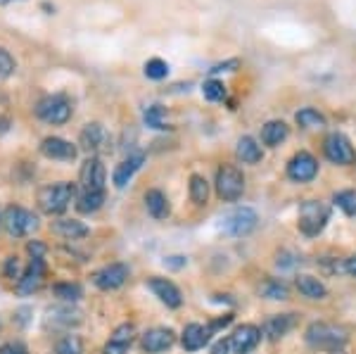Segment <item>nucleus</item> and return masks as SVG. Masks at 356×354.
Segmentation results:
<instances>
[{"label":"nucleus","instance_id":"f257e3e1","mask_svg":"<svg viewBox=\"0 0 356 354\" xmlns=\"http://www.w3.org/2000/svg\"><path fill=\"white\" fill-rule=\"evenodd\" d=\"M74 200H76V186L69 184V181L50 184L38 191V207L50 216L67 212V207L74 202Z\"/></svg>","mask_w":356,"mask_h":354},{"label":"nucleus","instance_id":"f03ea898","mask_svg":"<svg viewBox=\"0 0 356 354\" xmlns=\"http://www.w3.org/2000/svg\"><path fill=\"white\" fill-rule=\"evenodd\" d=\"M307 342L314 350L335 352V350H342L344 342H347V330L342 326H335V323L316 321L307 328Z\"/></svg>","mask_w":356,"mask_h":354},{"label":"nucleus","instance_id":"7ed1b4c3","mask_svg":"<svg viewBox=\"0 0 356 354\" xmlns=\"http://www.w3.org/2000/svg\"><path fill=\"white\" fill-rule=\"evenodd\" d=\"M330 219V207L321 200H307L300 207V231L307 238L318 236Z\"/></svg>","mask_w":356,"mask_h":354},{"label":"nucleus","instance_id":"20e7f679","mask_svg":"<svg viewBox=\"0 0 356 354\" xmlns=\"http://www.w3.org/2000/svg\"><path fill=\"white\" fill-rule=\"evenodd\" d=\"M3 226L13 238H24L38 228V216L24 207H8L3 212Z\"/></svg>","mask_w":356,"mask_h":354},{"label":"nucleus","instance_id":"39448f33","mask_svg":"<svg viewBox=\"0 0 356 354\" xmlns=\"http://www.w3.org/2000/svg\"><path fill=\"white\" fill-rule=\"evenodd\" d=\"M36 114L48 124H67L69 117H72V102H69L67 95L57 93V95H45V98L38 102L36 107Z\"/></svg>","mask_w":356,"mask_h":354},{"label":"nucleus","instance_id":"423d86ee","mask_svg":"<svg viewBox=\"0 0 356 354\" xmlns=\"http://www.w3.org/2000/svg\"><path fill=\"white\" fill-rule=\"evenodd\" d=\"M245 191V179L240 174V169L231 167V164H223L216 171V193H219L221 200L226 202H235Z\"/></svg>","mask_w":356,"mask_h":354},{"label":"nucleus","instance_id":"0eeeda50","mask_svg":"<svg viewBox=\"0 0 356 354\" xmlns=\"http://www.w3.org/2000/svg\"><path fill=\"white\" fill-rule=\"evenodd\" d=\"M107 171L105 164L97 157H88L79 174V184H81V193H105Z\"/></svg>","mask_w":356,"mask_h":354},{"label":"nucleus","instance_id":"6e6552de","mask_svg":"<svg viewBox=\"0 0 356 354\" xmlns=\"http://www.w3.org/2000/svg\"><path fill=\"white\" fill-rule=\"evenodd\" d=\"M323 152L325 157L330 159L332 164H352L354 162V147H352V140L347 138L344 134L340 131H335V134H328L323 140Z\"/></svg>","mask_w":356,"mask_h":354},{"label":"nucleus","instance_id":"1a4fd4ad","mask_svg":"<svg viewBox=\"0 0 356 354\" xmlns=\"http://www.w3.org/2000/svg\"><path fill=\"white\" fill-rule=\"evenodd\" d=\"M316 174H318V162H316L312 152L302 150L288 162V176L297 184H309V181L316 179Z\"/></svg>","mask_w":356,"mask_h":354},{"label":"nucleus","instance_id":"9d476101","mask_svg":"<svg viewBox=\"0 0 356 354\" xmlns=\"http://www.w3.org/2000/svg\"><path fill=\"white\" fill-rule=\"evenodd\" d=\"M126 278H129V266L122 264V262H114V264H107V266H102L100 271H95L93 273V283H95V288H100V290H117V288H122V285L126 283Z\"/></svg>","mask_w":356,"mask_h":354},{"label":"nucleus","instance_id":"9b49d317","mask_svg":"<svg viewBox=\"0 0 356 354\" xmlns=\"http://www.w3.org/2000/svg\"><path fill=\"white\" fill-rule=\"evenodd\" d=\"M45 259H31L26 266V271L22 273V278L17 281V293L19 295H33L45 281Z\"/></svg>","mask_w":356,"mask_h":354},{"label":"nucleus","instance_id":"f8f14e48","mask_svg":"<svg viewBox=\"0 0 356 354\" xmlns=\"http://www.w3.org/2000/svg\"><path fill=\"white\" fill-rule=\"evenodd\" d=\"M257 212L250 207H238L226 216V231L231 236H247L257 228Z\"/></svg>","mask_w":356,"mask_h":354},{"label":"nucleus","instance_id":"ddd939ff","mask_svg":"<svg viewBox=\"0 0 356 354\" xmlns=\"http://www.w3.org/2000/svg\"><path fill=\"white\" fill-rule=\"evenodd\" d=\"M41 152L48 159H60V162H74L79 155V147L74 143L65 138H57V136H48L41 143Z\"/></svg>","mask_w":356,"mask_h":354},{"label":"nucleus","instance_id":"4468645a","mask_svg":"<svg viewBox=\"0 0 356 354\" xmlns=\"http://www.w3.org/2000/svg\"><path fill=\"white\" fill-rule=\"evenodd\" d=\"M174 342H176V335L171 328H150L147 333H143L140 347H143V352H147V354H159V352L169 350Z\"/></svg>","mask_w":356,"mask_h":354},{"label":"nucleus","instance_id":"2eb2a0df","mask_svg":"<svg viewBox=\"0 0 356 354\" xmlns=\"http://www.w3.org/2000/svg\"><path fill=\"white\" fill-rule=\"evenodd\" d=\"M259 340H261V330L252 326V323H245V326L235 328V333L231 335V350L235 354H250L259 345Z\"/></svg>","mask_w":356,"mask_h":354},{"label":"nucleus","instance_id":"dca6fc26","mask_svg":"<svg viewBox=\"0 0 356 354\" xmlns=\"http://www.w3.org/2000/svg\"><path fill=\"white\" fill-rule=\"evenodd\" d=\"M134 338H136L134 323H122V326L114 328L107 345L102 347V354H126L131 350V345H134Z\"/></svg>","mask_w":356,"mask_h":354},{"label":"nucleus","instance_id":"f3484780","mask_svg":"<svg viewBox=\"0 0 356 354\" xmlns=\"http://www.w3.org/2000/svg\"><path fill=\"white\" fill-rule=\"evenodd\" d=\"M147 285H150L152 293L157 295V298L162 300L164 305L169 307V309H178V307L183 305L181 290H178L171 281H166V278H157V276H154V278H150V281H147Z\"/></svg>","mask_w":356,"mask_h":354},{"label":"nucleus","instance_id":"a211bd4d","mask_svg":"<svg viewBox=\"0 0 356 354\" xmlns=\"http://www.w3.org/2000/svg\"><path fill=\"white\" fill-rule=\"evenodd\" d=\"M48 326L53 328H72L81 323V312L74 309L72 305H62V307H53L48 309V316H45Z\"/></svg>","mask_w":356,"mask_h":354},{"label":"nucleus","instance_id":"6ab92c4d","mask_svg":"<svg viewBox=\"0 0 356 354\" xmlns=\"http://www.w3.org/2000/svg\"><path fill=\"white\" fill-rule=\"evenodd\" d=\"M211 338V330L209 326H200V323H191V326H186L181 335V342H183V350L186 352H197L202 350V347L209 342Z\"/></svg>","mask_w":356,"mask_h":354},{"label":"nucleus","instance_id":"aec40b11","mask_svg":"<svg viewBox=\"0 0 356 354\" xmlns=\"http://www.w3.org/2000/svg\"><path fill=\"white\" fill-rule=\"evenodd\" d=\"M143 162H145V155H143V152H136V155H129V157H126L124 162L119 164L117 169H114V174H112L114 186H117V188H124L131 179H134L136 171L143 167Z\"/></svg>","mask_w":356,"mask_h":354},{"label":"nucleus","instance_id":"412c9836","mask_svg":"<svg viewBox=\"0 0 356 354\" xmlns=\"http://www.w3.org/2000/svg\"><path fill=\"white\" fill-rule=\"evenodd\" d=\"M297 323V316L295 314H275L266 321V326H264V335H266L268 340H278L283 338V335H288L292 328H295Z\"/></svg>","mask_w":356,"mask_h":354},{"label":"nucleus","instance_id":"4be33fe9","mask_svg":"<svg viewBox=\"0 0 356 354\" xmlns=\"http://www.w3.org/2000/svg\"><path fill=\"white\" fill-rule=\"evenodd\" d=\"M50 231L55 233V236L65 238V241H76V238H86L88 236V226L81 224V221L76 219H60V221H53L50 224Z\"/></svg>","mask_w":356,"mask_h":354},{"label":"nucleus","instance_id":"5701e85b","mask_svg":"<svg viewBox=\"0 0 356 354\" xmlns=\"http://www.w3.org/2000/svg\"><path fill=\"white\" fill-rule=\"evenodd\" d=\"M102 143H105V129H102V124H86V129L81 131V136H79V145L83 147L86 152H95L102 147Z\"/></svg>","mask_w":356,"mask_h":354},{"label":"nucleus","instance_id":"b1692460","mask_svg":"<svg viewBox=\"0 0 356 354\" xmlns=\"http://www.w3.org/2000/svg\"><path fill=\"white\" fill-rule=\"evenodd\" d=\"M145 207H147V212H150L152 219H166L171 212V207H169V200H166V195L162 191H157V188H152V191H147L145 193Z\"/></svg>","mask_w":356,"mask_h":354},{"label":"nucleus","instance_id":"393cba45","mask_svg":"<svg viewBox=\"0 0 356 354\" xmlns=\"http://www.w3.org/2000/svg\"><path fill=\"white\" fill-rule=\"evenodd\" d=\"M238 159H243L245 164H257L261 162L264 152H261V145L257 143L252 136H243V138L238 140Z\"/></svg>","mask_w":356,"mask_h":354},{"label":"nucleus","instance_id":"a878e982","mask_svg":"<svg viewBox=\"0 0 356 354\" xmlns=\"http://www.w3.org/2000/svg\"><path fill=\"white\" fill-rule=\"evenodd\" d=\"M288 134H290V129L285 122H268V124H264V129H261V143L268 147H275L288 138Z\"/></svg>","mask_w":356,"mask_h":354},{"label":"nucleus","instance_id":"bb28decb","mask_svg":"<svg viewBox=\"0 0 356 354\" xmlns=\"http://www.w3.org/2000/svg\"><path fill=\"white\" fill-rule=\"evenodd\" d=\"M297 290L309 300H323L328 295V288L314 276H297Z\"/></svg>","mask_w":356,"mask_h":354},{"label":"nucleus","instance_id":"cd10ccee","mask_svg":"<svg viewBox=\"0 0 356 354\" xmlns=\"http://www.w3.org/2000/svg\"><path fill=\"white\" fill-rule=\"evenodd\" d=\"M191 200L197 207L207 204V200H209V184H207L204 176H200V174L191 176Z\"/></svg>","mask_w":356,"mask_h":354},{"label":"nucleus","instance_id":"c85d7f7f","mask_svg":"<svg viewBox=\"0 0 356 354\" xmlns=\"http://www.w3.org/2000/svg\"><path fill=\"white\" fill-rule=\"evenodd\" d=\"M105 202V193H81L76 200V209L81 214H93Z\"/></svg>","mask_w":356,"mask_h":354},{"label":"nucleus","instance_id":"c756f323","mask_svg":"<svg viewBox=\"0 0 356 354\" xmlns=\"http://www.w3.org/2000/svg\"><path fill=\"white\" fill-rule=\"evenodd\" d=\"M297 124L304 129H323L325 127V117L314 107H304V110L297 112Z\"/></svg>","mask_w":356,"mask_h":354},{"label":"nucleus","instance_id":"7c9ffc66","mask_svg":"<svg viewBox=\"0 0 356 354\" xmlns=\"http://www.w3.org/2000/svg\"><path fill=\"white\" fill-rule=\"evenodd\" d=\"M53 293H55V298H60L62 302L72 305V302L81 300L83 290H81V285H79V283H55L53 285Z\"/></svg>","mask_w":356,"mask_h":354},{"label":"nucleus","instance_id":"2f4dec72","mask_svg":"<svg viewBox=\"0 0 356 354\" xmlns=\"http://www.w3.org/2000/svg\"><path fill=\"white\" fill-rule=\"evenodd\" d=\"M261 295L268 300H288V285L280 283V281H273V278H268V281L261 283Z\"/></svg>","mask_w":356,"mask_h":354},{"label":"nucleus","instance_id":"473e14b6","mask_svg":"<svg viewBox=\"0 0 356 354\" xmlns=\"http://www.w3.org/2000/svg\"><path fill=\"white\" fill-rule=\"evenodd\" d=\"M57 354H83V340L79 335H65L55 345Z\"/></svg>","mask_w":356,"mask_h":354},{"label":"nucleus","instance_id":"72a5a7b5","mask_svg":"<svg viewBox=\"0 0 356 354\" xmlns=\"http://www.w3.org/2000/svg\"><path fill=\"white\" fill-rule=\"evenodd\" d=\"M143 117H145V124L150 129H166V127H169V124H166V110H164L162 105L147 107Z\"/></svg>","mask_w":356,"mask_h":354},{"label":"nucleus","instance_id":"f704fd0d","mask_svg":"<svg viewBox=\"0 0 356 354\" xmlns=\"http://www.w3.org/2000/svg\"><path fill=\"white\" fill-rule=\"evenodd\" d=\"M166 74H169V65L159 57H152V60L145 62V77L152 79V81H162V79H166Z\"/></svg>","mask_w":356,"mask_h":354},{"label":"nucleus","instance_id":"c9c22d12","mask_svg":"<svg viewBox=\"0 0 356 354\" xmlns=\"http://www.w3.org/2000/svg\"><path fill=\"white\" fill-rule=\"evenodd\" d=\"M202 93L209 102H219L226 98V86H223V81H219V79H209V81H204L202 86Z\"/></svg>","mask_w":356,"mask_h":354},{"label":"nucleus","instance_id":"e433bc0d","mask_svg":"<svg viewBox=\"0 0 356 354\" xmlns=\"http://www.w3.org/2000/svg\"><path fill=\"white\" fill-rule=\"evenodd\" d=\"M337 207L347 216H356V191H342L335 195Z\"/></svg>","mask_w":356,"mask_h":354},{"label":"nucleus","instance_id":"4c0bfd02","mask_svg":"<svg viewBox=\"0 0 356 354\" xmlns=\"http://www.w3.org/2000/svg\"><path fill=\"white\" fill-rule=\"evenodd\" d=\"M3 273H5V278H8V281H19L22 278V264H19V259H17V257H8V259H5V266H3Z\"/></svg>","mask_w":356,"mask_h":354},{"label":"nucleus","instance_id":"58836bf2","mask_svg":"<svg viewBox=\"0 0 356 354\" xmlns=\"http://www.w3.org/2000/svg\"><path fill=\"white\" fill-rule=\"evenodd\" d=\"M15 72V60L5 48H0V79H8Z\"/></svg>","mask_w":356,"mask_h":354},{"label":"nucleus","instance_id":"ea45409f","mask_svg":"<svg viewBox=\"0 0 356 354\" xmlns=\"http://www.w3.org/2000/svg\"><path fill=\"white\" fill-rule=\"evenodd\" d=\"M26 252L31 259H45V252H48V248L41 243V241H31L26 245Z\"/></svg>","mask_w":356,"mask_h":354},{"label":"nucleus","instance_id":"a19ab883","mask_svg":"<svg viewBox=\"0 0 356 354\" xmlns=\"http://www.w3.org/2000/svg\"><path fill=\"white\" fill-rule=\"evenodd\" d=\"M233 321V314H223V316L219 319H214V321H209V330H211V335L216 333V330H221V328H226L228 323Z\"/></svg>","mask_w":356,"mask_h":354},{"label":"nucleus","instance_id":"79ce46f5","mask_svg":"<svg viewBox=\"0 0 356 354\" xmlns=\"http://www.w3.org/2000/svg\"><path fill=\"white\" fill-rule=\"evenodd\" d=\"M0 354H29V352L22 342H5V345L0 347Z\"/></svg>","mask_w":356,"mask_h":354},{"label":"nucleus","instance_id":"37998d69","mask_svg":"<svg viewBox=\"0 0 356 354\" xmlns=\"http://www.w3.org/2000/svg\"><path fill=\"white\" fill-rule=\"evenodd\" d=\"M211 354H231V340H219L211 347Z\"/></svg>","mask_w":356,"mask_h":354},{"label":"nucleus","instance_id":"c03bdc74","mask_svg":"<svg viewBox=\"0 0 356 354\" xmlns=\"http://www.w3.org/2000/svg\"><path fill=\"white\" fill-rule=\"evenodd\" d=\"M240 62L238 60H228V62H223V65H216V67H211V74H216V72H223V70H235V67H238Z\"/></svg>","mask_w":356,"mask_h":354},{"label":"nucleus","instance_id":"a18cd8bd","mask_svg":"<svg viewBox=\"0 0 356 354\" xmlns=\"http://www.w3.org/2000/svg\"><path fill=\"white\" fill-rule=\"evenodd\" d=\"M166 264H169L171 269H181V266H186V257H169Z\"/></svg>","mask_w":356,"mask_h":354},{"label":"nucleus","instance_id":"49530a36","mask_svg":"<svg viewBox=\"0 0 356 354\" xmlns=\"http://www.w3.org/2000/svg\"><path fill=\"white\" fill-rule=\"evenodd\" d=\"M344 271L352 273V276H356V255H354V257H349V259H347V264H344Z\"/></svg>","mask_w":356,"mask_h":354},{"label":"nucleus","instance_id":"de8ad7c7","mask_svg":"<svg viewBox=\"0 0 356 354\" xmlns=\"http://www.w3.org/2000/svg\"><path fill=\"white\" fill-rule=\"evenodd\" d=\"M8 129H10V119L8 117H0V134H5Z\"/></svg>","mask_w":356,"mask_h":354},{"label":"nucleus","instance_id":"09e8293b","mask_svg":"<svg viewBox=\"0 0 356 354\" xmlns=\"http://www.w3.org/2000/svg\"><path fill=\"white\" fill-rule=\"evenodd\" d=\"M330 354H344L342 350H335V352H330Z\"/></svg>","mask_w":356,"mask_h":354},{"label":"nucleus","instance_id":"8fccbe9b","mask_svg":"<svg viewBox=\"0 0 356 354\" xmlns=\"http://www.w3.org/2000/svg\"><path fill=\"white\" fill-rule=\"evenodd\" d=\"M0 3H10V0H0Z\"/></svg>","mask_w":356,"mask_h":354},{"label":"nucleus","instance_id":"3c124183","mask_svg":"<svg viewBox=\"0 0 356 354\" xmlns=\"http://www.w3.org/2000/svg\"><path fill=\"white\" fill-rule=\"evenodd\" d=\"M0 224H3V216H0Z\"/></svg>","mask_w":356,"mask_h":354}]
</instances>
